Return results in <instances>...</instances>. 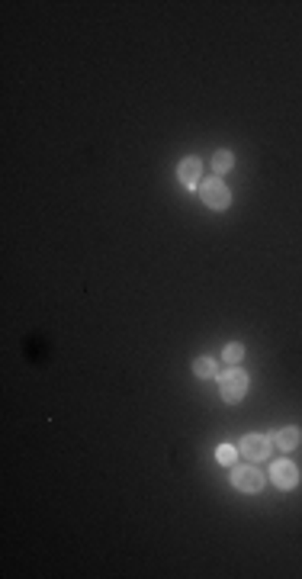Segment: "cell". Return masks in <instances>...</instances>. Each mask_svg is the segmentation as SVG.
I'll return each mask as SVG.
<instances>
[{"label": "cell", "mask_w": 302, "mask_h": 579, "mask_svg": "<svg viewBox=\"0 0 302 579\" xmlns=\"http://www.w3.org/2000/svg\"><path fill=\"white\" fill-rule=\"evenodd\" d=\"M200 174H203L200 158H183V161H180L177 177H180V184H183V187H190V190L200 187Z\"/></svg>", "instance_id": "6"}, {"label": "cell", "mask_w": 302, "mask_h": 579, "mask_svg": "<svg viewBox=\"0 0 302 579\" xmlns=\"http://www.w3.org/2000/svg\"><path fill=\"white\" fill-rule=\"evenodd\" d=\"M231 165H235V155L225 152V148H222V152L212 155V167H216V174H229V171H231Z\"/></svg>", "instance_id": "9"}, {"label": "cell", "mask_w": 302, "mask_h": 579, "mask_svg": "<svg viewBox=\"0 0 302 579\" xmlns=\"http://www.w3.org/2000/svg\"><path fill=\"white\" fill-rule=\"evenodd\" d=\"M238 454L248 457L251 463L264 460V457H270V438H267V434H245V438L238 441Z\"/></svg>", "instance_id": "3"}, {"label": "cell", "mask_w": 302, "mask_h": 579, "mask_svg": "<svg viewBox=\"0 0 302 579\" xmlns=\"http://www.w3.org/2000/svg\"><path fill=\"white\" fill-rule=\"evenodd\" d=\"M193 374L203 376V380H209V376H219V367L212 357H196L193 361Z\"/></svg>", "instance_id": "8"}, {"label": "cell", "mask_w": 302, "mask_h": 579, "mask_svg": "<svg viewBox=\"0 0 302 579\" xmlns=\"http://www.w3.org/2000/svg\"><path fill=\"white\" fill-rule=\"evenodd\" d=\"M219 390H222L225 402H231V405L241 402V399H245V393H248V374H245V370H238V367L219 374Z\"/></svg>", "instance_id": "1"}, {"label": "cell", "mask_w": 302, "mask_h": 579, "mask_svg": "<svg viewBox=\"0 0 302 579\" xmlns=\"http://www.w3.org/2000/svg\"><path fill=\"white\" fill-rule=\"evenodd\" d=\"M200 187H203V203H206L209 210H229L231 206V193L222 184V177H212V181L200 184Z\"/></svg>", "instance_id": "2"}, {"label": "cell", "mask_w": 302, "mask_h": 579, "mask_svg": "<svg viewBox=\"0 0 302 579\" xmlns=\"http://www.w3.org/2000/svg\"><path fill=\"white\" fill-rule=\"evenodd\" d=\"M235 457H238V448H231V444H222V448L216 450V460L225 463V467H229V463H235Z\"/></svg>", "instance_id": "11"}, {"label": "cell", "mask_w": 302, "mask_h": 579, "mask_svg": "<svg viewBox=\"0 0 302 579\" xmlns=\"http://www.w3.org/2000/svg\"><path fill=\"white\" fill-rule=\"evenodd\" d=\"M225 364H229V367H235V364L238 361H241V357H245V347H241V345H229V347H225Z\"/></svg>", "instance_id": "10"}, {"label": "cell", "mask_w": 302, "mask_h": 579, "mask_svg": "<svg viewBox=\"0 0 302 579\" xmlns=\"http://www.w3.org/2000/svg\"><path fill=\"white\" fill-rule=\"evenodd\" d=\"M264 483H267L264 473L254 470L251 463H248V467H235V470H231V486H235V489H241V492H258V489H264Z\"/></svg>", "instance_id": "4"}, {"label": "cell", "mask_w": 302, "mask_h": 579, "mask_svg": "<svg viewBox=\"0 0 302 579\" xmlns=\"http://www.w3.org/2000/svg\"><path fill=\"white\" fill-rule=\"evenodd\" d=\"M267 438H270V444H277V448L293 450L296 444H299L302 434H299V428H296V425H289V428H280V431H270Z\"/></svg>", "instance_id": "7"}, {"label": "cell", "mask_w": 302, "mask_h": 579, "mask_svg": "<svg viewBox=\"0 0 302 579\" xmlns=\"http://www.w3.org/2000/svg\"><path fill=\"white\" fill-rule=\"evenodd\" d=\"M274 483L280 486V489H296V483H299V470H296V463H289V460H280V463H274Z\"/></svg>", "instance_id": "5"}]
</instances>
